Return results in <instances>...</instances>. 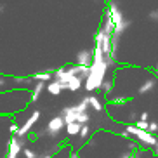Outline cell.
I'll list each match as a JSON object with an SVG mask.
<instances>
[{
	"instance_id": "obj_9",
	"label": "cell",
	"mask_w": 158,
	"mask_h": 158,
	"mask_svg": "<svg viewBox=\"0 0 158 158\" xmlns=\"http://www.w3.org/2000/svg\"><path fill=\"white\" fill-rule=\"evenodd\" d=\"M47 92L51 94V96H59L63 90H66V87H64V84L63 82H59V80H56V78H52L51 82H47Z\"/></svg>"
},
{
	"instance_id": "obj_13",
	"label": "cell",
	"mask_w": 158,
	"mask_h": 158,
	"mask_svg": "<svg viewBox=\"0 0 158 158\" xmlns=\"http://www.w3.org/2000/svg\"><path fill=\"white\" fill-rule=\"evenodd\" d=\"M33 82H51L54 78V71H40V73H33Z\"/></svg>"
},
{
	"instance_id": "obj_15",
	"label": "cell",
	"mask_w": 158,
	"mask_h": 158,
	"mask_svg": "<svg viewBox=\"0 0 158 158\" xmlns=\"http://www.w3.org/2000/svg\"><path fill=\"white\" fill-rule=\"evenodd\" d=\"M12 82L19 87H26L33 82V77H12Z\"/></svg>"
},
{
	"instance_id": "obj_23",
	"label": "cell",
	"mask_w": 158,
	"mask_h": 158,
	"mask_svg": "<svg viewBox=\"0 0 158 158\" xmlns=\"http://www.w3.org/2000/svg\"><path fill=\"white\" fill-rule=\"evenodd\" d=\"M9 82H12V77H10V78H7V77H0V87H5Z\"/></svg>"
},
{
	"instance_id": "obj_11",
	"label": "cell",
	"mask_w": 158,
	"mask_h": 158,
	"mask_svg": "<svg viewBox=\"0 0 158 158\" xmlns=\"http://www.w3.org/2000/svg\"><path fill=\"white\" fill-rule=\"evenodd\" d=\"M89 104H90V110L96 111V113H102V111H104V104H102V101L98 98V96H94V94L89 96Z\"/></svg>"
},
{
	"instance_id": "obj_18",
	"label": "cell",
	"mask_w": 158,
	"mask_h": 158,
	"mask_svg": "<svg viewBox=\"0 0 158 158\" xmlns=\"http://www.w3.org/2000/svg\"><path fill=\"white\" fill-rule=\"evenodd\" d=\"M23 156L24 158H38V153L35 151V149L26 148V146H24V148H23Z\"/></svg>"
},
{
	"instance_id": "obj_10",
	"label": "cell",
	"mask_w": 158,
	"mask_h": 158,
	"mask_svg": "<svg viewBox=\"0 0 158 158\" xmlns=\"http://www.w3.org/2000/svg\"><path fill=\"white\" fill-rule=\"evenodd\" d=\"M84 82L85 80L82 78V77H77V75H75L73 78L68 80L64 84V87H66V90H70V92H78L80 89L84 87Z\"/></svg>"
},
{
	"instance_id": "obj_30",
	"label": "cell",
	"mask_w": 158,
	"mask_h": 158,
	"mask_svg": "<svg viewBox=\"0 0 158 158\" xmlns=\"http://www.w3.org/2000/svg\"><path fill=\"white\" fill-rule=\"evenodd\" d=\"M110 2H118V0H110Z\"/></svg>"
},
{
	"instance_id": "obj_16",
	"label": "cell",
	"mask_w": 158,
	"mask_h": 158,
	"mask_svg": "<svg viewBox=\"0 0 158 158\" xmlns=\"http://www.w3.org/2000/svg\"><path fill=\"white\" fill-rule=\"evenodd\" d=\"M108 99H110V102H113V104H118V106H122V104H127V102L130 101V98H127V96H108Z\"/></svg>"
},
{
	"instance_id": "obj_4",
	"label": "cell",
	"mask_w": 158,
	"mask_h": 158,
	"mask_svg": "<svg viewBox=\"0 0 158 158\" xmlns=\"http://www.w3.org/2000/svg\"><path fill=\"white\" fill-rule=\"evenodd\" d=\"M156 85H158V75L149 77V78H144V82L139 85V89H137V94H141V96L151 94L155 89H156Z\"/></svg>"
},
{
	"instance_id": "obj_14",
	"label": "cell",
	"mask_w": 158,
	"mask_h": 158,
	"mask_svg": "<svg viewBox=\"0 0 158 158\" xmlns=\"http://www.w3.org/2000/svg\"><path fill=\"white\" fill-rule=\"evenodd\" d=\"M113 87H115V80H113V78H106L104 82H102V85H101V90H102V94L108 98V96H111Z\"/></svg>"
},
{
	"instance_id": "obj_26",
	"label": "cell",
	"mask_w": 158,
	"mask_h": 158,
	"mask_svg": "<svg viewBox=\"0 0 158 158\" xmlns=\"http://www.w3.org/2000/svg\"><path fill=\"white\" fill-rule=\"evenodd\" d=\"M153 155H156V156H158V141H156V144L153 146Z\"/></svg>"
},
{
	"instance_id": "obj_25",
	"label": "cell",
	"mask_w": 158,
	"mask_h": 158,
	"mask_svg": "<svg viewBox=\"0 0 158 158\" xmlns=\"http://www.w3.org/2000/svg\"><path fill=\"white\" fill-rule=\"evenodd\" d=\"M68 158H80V153H78V151H75V149H71L70 156H68Z\"/></svg>"
},
{
	"instance_id": "obj_24",
	"label": "cell",
	"mask_w": 158,
	"mask_h": 158,
	"mask_svg": "<svg viewBox=\"0 0 158 158\" xmlns=\"http://www.w3.org/2000/svg\"><path fill=\"white\" fill-rule=\"evenodd\" d=\"M139 120H146V122H149V113L148 111H143L139 115Z\"/></svg>"
},
{
	"instance_id": "obj_12",
	"label": "cell",
	"mask_w": 158,
	"mask_h": 158,
	"mask_svg": "<svg viewBox=\"0 0 158 158\" xmlns=\"http://www.w3.org/2000/svg\"><path fill=\"white\" fill-rule=\"evenodd\" d=\"M80 129H82V123H78V122L66 123V134H68V137H78Z\"/></svg>"
},
{
	"instance_id": "obj_20",
	"label": "cell",
	"mask_w": 158,
	"mask_h": 158,
	"mask_svg": "<svg viewBox=\"0 0 158 158\" xmlns=\"http://www.w3.org/2000/svg\"><path fill=\"white\" fill-rule=\"evenodd\" d=\"M135 125L139 127V129H143V130H148V125H149V122H146V120H139V118H137V120L134 122Z\"/></svg>"
},
{
	"instance_id": "obj_8",
	"label": "cell",
	"mask_w": 158,
	"mask_h": 158,
	"mask_svg": "<svg viewBox=\"0 0 158 158\" xmlns=\"http://www.w3.org/2000/svg\"><path fill=\"white\" fill-rule=\"evenodd\" d=\"M45 87H47V82H35L33 89L30 90L28 101H30V102H37L38 99H40V96H42V92L45 90Z\"/></svg>"
},
{
	"instance_id": "obj_1",
	"label": "cell",
	"mask_w": 158,
	"mask_h": 158,
	"mask_svg": "<svg viewBox=\"0 0 158 158\" xmlns=\"http://www.w3.org/2000/svg\"><path fill=\"white\" fill-rule=\"evenodd\" d=\"M63 129H66V122L64 118H63V115H56V116H52L51 120L47 122V125H45V135H49V137H54V135H57Z\"/></svg>"
},
{
	"instance_id": "obj_21",
	"label": "cell",
	"mask_w": 158,
	"mask_h": 158,
	"mask_svg": "<svg viewBox=\"0 0 158 158\" xmlns=\"http://www.w3.org/2000/svg\"><path fill=\"white\" fill-rule=\"evenodd\" d=\"M148 130H149V132H153V134H156V130H158V122H155V120H149Z\"/></svg>"
},
{
	"instance_id": "obj_6",
	"label": "cell",
	"mask_w": 158,
	"mask_h": 158,
	"mask_svg": "<svg viewBox=\"0 0 158 158\" xmlns=\"http://www.w3.org/2000/svg\"><path fill=\"white\" fill-rule=\"evenodd\" d=\"M135 139L139 141L143 146H151L153 148L155 144H156V141H158V137L153 134V132H149V130H143L141 129L139 130V134L135 135Z\"/></svg>"
},
{
	"instance_id": "obj_28",
	"label": "cell",
	"mask_w": 158,
	"mask_h": 158,
	"mask_svg": "<svg viewBox=\"0 0 158 158\" xmlns=\"http://www.w3.org/2000/svg\"><path fill=\"white\" fill-rule=\"evenodd\" d=\"M153 71H155V75H158V63L155 64V68H153Z\"/></svg>"
},
{
	"instance_id": "obj_7",
	"label": "cell",
	"mask_w": 158,
	"mask_h": 158,
	"mask_svg": "<svg viewBox=\"0 0 158 158\" xmlns=\"http://www.w3.org/2000/svg\"><path fill=\"white\" fill-rule=\"evenodd\" d=\"M80 110L77 104H71V106H64L63 110H61V115H63V118H64L66 123H71V122H77V116H78Z\"/></svg>"
},
{
	"instance_id": "obj_19",
	"label": "cell",
	"mask_w": 158,
	"mask_h": 158,
	"mask_svg": "<svg viewBox=\"0 0 158 158\" xmlns=\"http://www.w3.org/2000/svg\"><path fill=\"white\" fill-rule=\"evenodd\" d=\"M148 19L153 21V23H158V9H151L148 12Z\"/></svg>"
},
{
	"instance_id": "obj_3",
	"label": "cell",
	"mask_w": 158,
	"mask_h": 158,
	"mask_svg": "<svg viewBox=\"0 0 158 158\" xmlns=\"http://www.w3.org/2000/svg\"><path fill=\"white\" fill-rule=\"evenodd\" d=\"M99 30H102V31L110 33V35H115V23H113V18H111V14H110L108 7L104 9V12H102V16H101Z\"/></svg>"
},
{
	"instance_id": "obj_5",
	"label": "cell",
	"mask_w": 158,
	"mask_h": 158,
	"mask_svg": "<svg viewBox=\"0 0 158 158\" xmlns=\"http://www.w3.org/2000/svg\"><path fill=\"white\" fill-rule=\"evenodd\" d=\"M92 56H94V47L92 49H82V51L77 52L75 63H77V64H84V66H90V63H92Z\"/></svg>"
},
{
	"instance_id": "obj_31",
	"label": "cell",
	"mask_w": 158,
	"mask_h": 158,
	"mask_svg": "<svg viewBox=\"0 0 158 158\" xmlns=\"http://www.w3.org/2000/svg\"><path fill=\"white\" fill-rule=\"evenodd\" d=\"M156 134H158V130H156Z\"/></svg>"
},
{
	"instance_id": "obj_27",
	"label": "cell",
	"mask_w": 158,
	"mask_h": 158,
	"mask_svg": "<svg viewBox=\"0 0 158 158\" xmlns=\"http://www.w3.org/2000/svg\"><path fill=\"white\" fill-rule=\"evenodd\" d=\"M54 156V153H49V155H42V156H38V158H52Z\"/></svg>"
},
{
	"instance_id": "obj_17",
	"label": "cell",
	"mask_w": 158,
	"mask_h": 158,
	"mask_svg": "<svg viewBox=\"0 0 158 158\" xmlns=\"http://www.w3.org/2000/svg\"><path fill=\"white\" fill-rule=\"evenodd\" d=\"M89 135H90V127H89V123H84V125H82V129H80L78 137L85 141V139H89Z\"/></svg>"
},
{
	"instance_id": "obj_29",
	"label": "cell",
	"mask_w": 158,
	"mask_h": 158,
	"mask_svg": "<svg viewBox=\"0 0 158 158\" xmlns=\"http://www.w3.org/2000/svg\"><path fill=\"white\" fill-rule=\"evenodd\" d=\"M4 10H5V7L4 5H0V14H4Z\"/></svg>"
},
{
	"instance_id": "obj_2",
	"label": "cell",
	"mask_w": 158,
	"mask_h": 158,
	"mask_svg": "<svg viewBox=\"0 0 158 158\" xmlns=\"http://www.w3.org/2000/svg\"><path fill=\"white\" fill-rule=\"evenodd\" d=\"M40 116H42V111H40V110H35V111H33L31 115H30L28 118L24 120L23 125L19 127V130H18V134H16V135H19V137H26V135H28L30 132H31L33 127H35V125L38 123Z\"/></svg>"
},
{
	"instance_id": "obj_22",
	"label": "cell",
	"mask_w": 158,
	"mask_h": 158,
	"mask_svg": "<svg viewBox=\"0 0 158 158\" xmlns=\"http://www.w3.org/2000/svg\"><path fill=\"white\" fill-rule=\"evenodd\" d=\"M18 130H19V125L16 123V122H10V125H9V132H10V134H18Z\"/></svg>"
}]
</instances>
